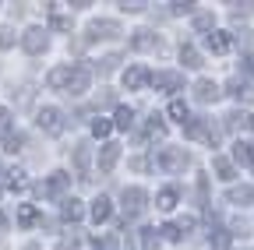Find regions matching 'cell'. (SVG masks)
<instances>
[{"mask_svg":"<svg viewBox=\"0 0 254 250\" xmlns=\"http://www.w3.org/2000/svg\"><path fill=\"white\" fill-rule=\"evenodd\" d=\"M134 50H141V53H148V50H159V39H155V32H148V28H141V32H134Z\"/></svg>","mask_w":254,"mask_h":250,"instance_id":"cell-18","label":"cell"},{"mask_svg":"<svg viewBox=\"0 0 254 250\" xmlns=\"http://www.w3.org/2000/svg\"><path fill=\"white\" fill-rule=\"evenodd\" d=\"M4 229H7V218H4V215H0V233H4Z\"/></svg>","mask_w":254,"mask_h":250,"instance_id":"cell-48","label":"cell"},{"mask_svg":"<svg viewBox=\"0 0 254 250\" xmlns=\"http://www.w3.org/2000/svg\"><path fill=\"white\" fill-rule=\"evenodd\" d=\"M110 215H113V201L110 198H95L92 201V218L95 222H110Z\"/></svg>","mask_w":254,"mask_h":250,"instance_id":"cell-17","label":"cell"},{"mask_svg":"<svg viewBox=\"0 0 254 250\" xmlns=\"http://www.w3.org/2000/svg\"><path fill=\"white\" fill-rule=\"evenodd\" d=\"M166 113H170V120H177V123H184V127H187V120H190V109H187V102H184V99H173Z\"/></svg>","mask_w":254,"mask_h":250,"instance_id":"cell-21","label":"cell"},{"mask_svg":"<svg viewBox=\"0 0 254 250\" xmlns=\"http://www.w3.org/2000/svg\"><path fill=\"white\" fill-rule=\"evenodd\" d=\"M212 169H215L219 180H233V176H237L233 162H230V159H222V155H215V159H212Z\"/></svg>","mask_w":254,"mask_h":250,"instance_id":"cell-20","label":"cell"},{"mask_svg":"<svg viewBox=\"0 0 254 250\" xmlns=\"http://www.w3.org/2000/svg\"><path fill=\"white\" fill-rule=\"evenodd\" d=\"M240 64H244V71H247V74H254V53H247Z\"/></svg>","mask_w":254,"mask_h":250,"instance_id":"cell-46","label":"cell"},{"mask_svg":"<svg viewBox=\"0 0 254 250\" xmlns=\"http://www.w3.org/2000/svg\"><path fill=\"white\" fill-rule=\"evenodd\" d=\"M25 250H39V243H28V247H25Z\"/></svg>","mask_w":254,"mask_h":250,"instance_id":"cell-49","label":"cell"},{"mask_svg":"<svg viewBox=\"0 0 254 250\" xmlns=\"http://www.w3.org/2000/svg\"><path fill=\"white\" fill-rule=\"evenodd\" d=\"M53 28H57V32H71V18H64V14H53Z\"/></svg>","mask_w":254,"mask_h":250,"instance_id":"cell-36","label":"cell"},{"mask_svg":"<svg viewBox=\"0 0 254 250\" xmlns=\"http://www.w3.org/2000/svg\"><path fill=\"white\" fill-rule=\"evenodd\" d=\"M226 131H233V134H240V131H254V116H251L247 109H233V113L226 116Z\"/></svg>","mask_w":254,"mask_h":250,"instance_id":"cell-7","label":"cell"},{"mask_svg":"<svg viewBox=\"0 0 254 250\" xmlns=\"http://www.w3.org/2000/svg\"><path fill=\"white\" fill-rule=\"evenodd\" d=\"M159 229H141V250H155L159 247Z\"/></svg>","mask_w":254,"mask_h":250,"instance_id":"cell-30","label":"cell"},{"mask_svg":"<svg viewBox=\"0 0 254 250\" xmlns=\"http://www.w3.org/2000/svg\"><path fill=\"white\" fill-rule=\"evenodd\" d=\"M0 194H4V187H0Z\"/></svg>","mask_w":254,"mask_h":250,"instance_id":"cell-50","label":"cell"},{"mask_svg":"<svg viewBox=\"0 0 254 250\" xmlns=\"http://www.w3.org/2000/svg\"><path fill=\"white\" fill-rule=\"evenodd\" d=\"M184 131H187V138L205 141V145H215V141H219V131L212 127V120H205V116H190Z\"/></svg>","mask_w":254,"mask_h":250,"instance_id":"cell-1","label":"cell"},{"mask_svg":"<svg viewBox=\"0 0 254 250\" xmlns=\"http://www.w3.org/2000/svg\"><path fill=\"white\" fill-rule=\"evenodd\" d=\"M233 204H254V183H244V187H230L226 194Z\"/></svg>","mask_w":254,"mask_h":250,"instance_id":"cell-15","label":"cell"},{"mask_svg":"<svg viewBox=\"0 0 254 250\" xmlns=\"http://www.w3.org/2000/svg\"><path fill=\"white\" fill-rule=\"evenodd\" d=\"M7 187H11V191H25V187H28L25 173H21V169H14V173H11V180H7Z\"/></svg>","mask_w":254,"mask_h":250,"instance_id":"cell-33","label":"cell"},{"mask_svg":"<svg viewBox=\"0 0 254 250\" xmlns=\"http://www.w3.org/2000/svg\"><path fill=\"white\" fill-rule=\"evenodd\" d=\"M208 243H212L215 250H226V247H230V236H226V229H208Z\"/></svg>","mask_w":254,"mask_h":250,"instance_id":"cell-28","label":"cell"},{"mask_svg":"<svg viewBox=\"0 0 254 250\" xmlns=\"http://www.w3.org/2000/svg\"><path fill=\"white\" fill-rule=\"evenodd\" d=\"M95 250H117V236H92Z\"/></svg>","mask_w":254,"mask_h":250,"instance_id":"cell-32","label":"cell"},{"mask_svg":"<svg viewBox=\"0 0 254 250\" xmlns=\"http://www.w3.org/2000/svg\"><path fill=\"white\" fill-rule=\"evenodd\" d=\"M180 64H184V67H201V53L190 46V43H184V46H180Z\"/></svg>","mask_w":254,"mask_h":250,"instance_id":"cell-23","label":"cell"},{"mask_svg":"<svg viewBox=\"0 0 254 250\" xmlns=\"http://www.w3.org/2000/svg\"><path fill=\"white\" fill-rule=\"evenodd\" d=\"M117 64H120V56H117V53H110V56H103V60H99V74H110V71H113Z\"/></svg>","mask_w":254,"mask_h":250,"instance_id":"cell-34","label":"cell"},{"mask_svg":"<svg viewBox=\"0 0 254 250\" xmlns=\"http://www.w3.org/2000/svg\"><path fill=\"white\" fill-rule=\"evenodd\" d=\"M159 233H163L166 240H173V243L180 240V229H177V226H163V229H159Z\"/></svg>","mask_w":254,"mask_h":250,"instance_id":"cell-40","label":"cell"},{"mask_svg":"<svg viewBox=\"0 0 254 250\" xmlns=\"http://www.w3.org/2000/svg\"><path fill=\"white\" fill-rule=\"evenodd\" d=\"M148 134H152V138H163V134H166V123L159 120V116H152V120H148Z\"/></svg>","mask_w":254,"mask_h":250,"instance_id":"cell-35","label":"cell"},{"mask_svg":"<svg viewBox=\"0 0 254 250\" xmlns=\"http://www.w3.org/2000/svg\"><path fill=\"white\" fill-rule=\"evenodd\" d=\"M14 43V32L11 28H0V46H11Z\"/></svg>","mask_w":254,"mask_h":250,"instance_id":"cell-44","label":"cell"},{"mask_svg":"<svg viewBox=\"0 0 254 250\" xmlns=\"http://www.w3.org/2000/svg\"><path fill=\"white\" fill-rule=\"evenodd\" d=\"M205 46H208L212 53H230L233 36H230V32H208V36H205Z\"/></svg>","mask_w":254,"mask_h":250,"instance_id":"cell-13","label":"cell"},{"mask_svg":"<svg viewBox=\"0 0 254 250\" xmlns=\"http://www.w3.org/2000/svg\"><path fill=\"white\" fill-rule=\"evenodd\" d=\"M145 201H148V194L141 191V187H127V191H124V211H127V218H134V215H141Z\"/></svg>","mask_w":254,"mask_h":250,"instance_id":"cell-4","label":"cell"},{"mask_svg":"<svg viewBox=\"0 0 254 250\" xmlns=\"http://www.w3.org/2000/svg\"><path fill=\"white\" fill-rule=\"evenodd\" d=\"M110 131H113V123H110V120H103V116H99V120H92V134H95V138H110Z\"/></svg>","mask_w":254,"mask_h":250,"instance_id":"cell-29","label":"cell"},{"mask_svg":"<svg viewBox=\"0 0 254 250\" xmlns=\"http://www.w3.org/2000/svg\"><path fill=\"white\" fill-rule=\"evenodd\" d=\"M21 46L28 53H43L46 50V32H43V28H28V32L21 36Z\"/></svg>","mask_w":254,"mask_h":250,"instance_id":"cell-11","label":"cell"},{"mask_svg":"<svg viewBox=\"0 0 254 250\" xmlns=\"http://www.w3.org/2000/svg\"><path fill=\"white\" fill-rule=\"evenodd\" d=\"M74 169H78V176L81 180H88L85 173H88V166H92V148H88V141H81V145H74Z\"/></svg>","mask_w":254,"mask_h":250,"instance_id":"cell-9","label":"cell"},{"mask_svg":"<svg viewBox=\"0 0 254 250\" xmlns=\"http://www.w3.org/2000/svg\"><path fill=\"white\" fill-rule=\"evenodd\" d=\"M145 85H152V74H148L145 67H131V71L124 74V88H127V92H141Z\"/></svg>","mask_w":254,"mask_h":250,"instance_id":"cell-8","label":"cell"},{"mask_svg":"<svg viewBox=\"0 0 254 250\" xmlns=\"http://www.w3.org/2000/svg\"><path fill=\"white\" fill-rule=\"evenodd\" d=\"M131 123H134V109H131V106H117V127L127 131Z\"/></svg>","mask_w":254,"mask_h":250,"instance_id":"cell-27","label":"cell"},{"mask_svg":"<svg viewBox=\"0 0 254 250\" xmlns=\"http://www.w3.org/2000/svg\"><path fill=\"white\" fill-rule=\"evenodd\" d=\"M194 25H198V28H212V14H198Z\"/></svg>","mask_w":254,"mask_h":250,"instance_id":"cell-45","label":"cell"},{"mask_svg":"<svg viewBox=\"0 0 254 250\" xmlns=\"http://www.w3.org/2000/svg\"><path fill=\"white\" fill-rule=\"evenodd\" d=\"M36 123H39V131H46V134H60L64 131V113L53 109V106H46V109H39Z\"/></svg>","mask_w":254,"mask_h":250,"instance_id":"cell-3","label":"cell"},{"mask_svg":"<svg viewBox=\"0 0 254 250\" xmlns=\"http://www.w3.org/2000/svg\"><path fill=\"white\" fill-rule=\"evenodd\" d=\"M18 222H21V226H36V222H39V211L32 208V204H21V208H18Z\"/></svg>","mask_w":254,"mask_h":250,"instance_id":"cell-26","label":"cell"},{"mask_svg":"<svg viewBox=\"0 0 254 250\" xmlns=\"http://www.w3.org/2000/svg\"><path fill=\"white\" fill-rule=\"evenodd\" d=\"M74 247H78V240H74V236H71V240H64V243H60V247H57V250H74Z\"/></svg>","mask_w":254,"mask_h":250,"instance_id":"cell-47","label":"cell"},{"mask_svg":"<svg viewBox=\"0 0 254 250\" xmlns=\"http://www.w3.org/2000/svg\"><path fill=\"white\" fill-rule=\"evenodd\" d=\"M240 43H244L247 50H254V32H251V28H244V32H240Z\"/></svg>","mask_w":254,"mask_h":250,"instance_id":"cell-43","label":"cell"},{"mask_svg":"<svg viewBox=\"0 0 254 250\" xmlns=\"http://www.w3.org/2000/svg\"><path fill=\"white\" fill-rule=\"evenodd\" d=\"M113 36H120V25L117 21H92L85 43H92V39H113Z\"/></svg>","mask_w":254,"mask_h":250,"instance_id":"cell-6","label":"cell"},{"mask_svg":"<svg viewBox=\"0 0 254 250\" xmlns=\"http://www.w3.org/2000/svg\"><path fill=\"white\" fill-rule=\"evenodd\" d=\"M226 92H230V96H233V99H247V85H244L240 78H233V81L226 85Z\"/></svg>","mask_w":254,"mask_h":250,"instance_id":"cell-31","label":"cell"},{"mask_svg":"<svg viewBox=\"0 0 254 250\" xmlns=\"http://www.w3.org/2000/svg\"><path fill=\"white\" fill-rule=\"evenodd\" d=\"M67 183H71V176H67V173H53V176L46 180V187H43V191H46L50 198H60L64 191H67Z\"/></svg>","mask_w":254,"mask_h":250,"instance_id":"cell-14","label":"cell"},{"mask_svg":"<svg viewBox=\"0 0 254 250\" xmlns=\"http://www.w3.org/2000/svg\"><path fill=\"white\" fill-rule=\"evenodd\" d=\"M233 159H237L240 166H254V145H251V141H237V145H233Z\"/></svg>","mask_w":254,"mask_h":250,"instance_id":"cell-19","label":"cell"},{"mask_svg":"<svg viewBox=\"0 0 254 250\" xmlns=\"http://www.w3.org/2000/svg\"><path fill=\"white\" fill-rule=\"evenodd\" d=\"M219 96H222L219 85H215V81H208V78H201V81L194 85V99H198V102H215Z\"/></svg>","mask_w":254,"mask_h":250,"instance_id":"cell-12","label":"cell"},{"mask_svg":"<svg viewBox=\"0 0 254 250\" xmlns=\"http://www.w3.org/2000/svg\"><path fill=\"white\" fill-rule=\"evenodd\" d=\"M11 131V109H0V134Z\"/></svg>","mask_w":254,"mask_h":250,"instance_id":"cell-38","label":"cell"},{"mask_svg":"<svg viewBox=\"0 0 254 250\" xmlns=\"http://www.w3.org/2000/svg\"><path fill=\"white\" fill-rule=\"evenodd\" d=\"M117 159H120V145H103V151H99V169L110 173V169L117 166Z\"/></svg>","mask_w":254,"mask_h":250,"instance_id":"cell-16","label":"cell"},{"mask_svg":"<svg viewBox=\"0 0 254 250\" xmlns=\"http://www.w3.org/2000/svg\"><path fill=\"white\" fill-rule=\"evenodd\" d=\"M254 11V4H233V21H240V18H247Z\"/></svg>","mask_w":254,"mask_h":250,"instance_id":"cell-37","label":"cell"},{"mask_svg":"<svg viewBox=\"0 0 254 250\" xmlns=\"http://www.w3.org/2000/svg\"><path fill=\"white\" fill-rule=\"evenodd\" d=\"M177 187H166V191H159V198H155V208H163V211H170L173 204H177Z\"/></svg>","mask_w":254,"mask_h":250,"instance_id":"cell-24","label":"cell"},{"mask_svg":"<svg viewBox=\"0 0 254 250\" xmlns=\"http://www.w3.org/2000/svg\"><path fill=\"white\" fill-rule=\"evenodd\" d=\"M21 145H25V138H21V134H7V151H18Z\"/></svg>","mask_w":254,"mask_h":250,"instance_id":"cell-39","label":"cell"},{"mask_svg":"<svg viewBox=\"0 0 254 250\" xmlns=\"http://www.w3.org/2000/svg\"><path fill=\"white\" fill-rule=\"evenodd\" d=\"M92 85V71L88 67H71V81H67V96H85Z\"/></svg>","mask_w":254,"mask_h":250,"instance_id":"cell-5","label":"cell"},{"mask_svg":"<svg viewBox=\"0 0 254 250\" xmlns=\"http://www.w3.org/2000/svg\"><path fill=\"white\" fill-rule=\"evenodd\" d=\"M67 81H71V67H53L50 78H46L50 88H67Z\"/></svg>","mask_w":254,"mask_h":250,"instance_id":"cell-22","label":"cell"},{"mask_svg":"<svg viewBox=\"0 0 254 250\" xmlns=\"http://www.w3.org/2000/svg\"><path fill=\"white\" fill-rule=\"evenodd\" d=\"M127 14H138V11H145V4H138V0H131V4H127V0H124V4H120Z\"/></svg>","mask_w":254,"mask_h":250,"instance_id":"cell-41","label":"cell"},{"mask_svg":"<svg viewBox=\"0 0 254 250\" xmlns=\"http://www.w3.org/2000/svg\"><path fill=\"white\" fill-rule=\"evenodd\" d=\"M152 85L155 88H166V92H180L184 88V78L177 71H159V74H152Z\"/></svg>","mask_w":254,"mask_h":250,"instance_id":"cell-10","label":"cell"},{"mask_svg":"<svg viewBox=\"0 0 254 250\" xmlns=\"http://www.w3.org/2000/svg\"><path fill=\"white\" fill-rule=\"evenodd\" d=\"M170 11H173V14H190V11H194V4H170Z\"/></svg>","mask_w":254,"mask_h":250,"instance_id":"cell-42","label":"cell"},{"mask_svg":"<svg viewBox=\"0 0 254 250\" xmlns=\"http://www.w3.org/2000/svg\"><path fill=\"white\" fill-rule=\"evenodd\" d=\"M159 166H163L166 173H184L190 166V155L184 148H163L159 151Z\"/></svg>","mask_w":254,"mask_h":250,"instance_id":"cell-2","label":"cell"},{"mask_svg":"<svg viewBox=\"0 0 254 250\" xmlns=\"http://www.w3.org/2000/svg\"><path fill=\"white\" fill-rule=\"evenodd\" d=\"M60 211H64V218H67V222H78V218H81V201H78V198H67Z\"/></svg>","mask_w":254,"mask_h":250,"instance_id":"cell-25","label":"cell"}]
</instances>
